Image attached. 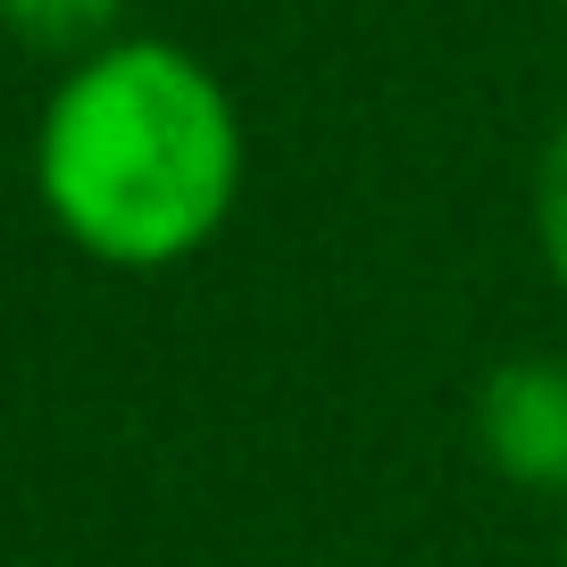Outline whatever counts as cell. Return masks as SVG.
<instances>
[{
  "label": "cell",
  "mask_w": 567,
  "mask_h": 567,
  "mask_svg": "<svg viewBox=\"0 0 567 567\" xmlns=\"http://www.w3.org/2000/svg\"><path fill=\"white\" fill-rule=\"evenodd\" d=\"M467 434H476V460L509 493L567 501V359L559 351L501 359L467 401Z\"/></svg>",
  "instance_id": "2"
},
{
  "label": "cell",
  "mask_w": 567,
  "mask_h": 567,
  "mask_svg": "<svg viewBox=\"0 0 567 567\" xmlns=\"http://www.w3.org/2000/svg\"><path fill=\"white\" fill-rule=\"evenodd\" d=\"M526 226H534V259L543 276L567 292V117L543 134L534 151V176H526Z\"/></svg>",
  "instance_id": "4"
},
{
  "label": "cell",
  "mask_w": 567,
  "mask_h": 567,
  "mask_svg": "<svg viewBox=\"0 0 567 567\" xmlns=\"http://www.w3.org/2000/svg\"><path fill=\"white\" fill-rule=\"evenodd\" d=\"M134 0H0V34L42 59H84L109 34H125Z\"/></svg>",
  "instance_id": "3"
},
{
  "label": "cell",
  "mask_w": 567,
  "mask_h": 567,
  "mask_svg": "<svg viewBox=\"0 0 567 567\" xmlns=\"http://www.w3.org/2000/svg\"><path fill=\"white\" fill-rule=\"evenodd\" d=\"M250 134L226 75L167 34H109L59 59L34 117V200L109 276H167L243 209Z\"/></svg>",
  "instance_id": "1"
}]
</instances>
